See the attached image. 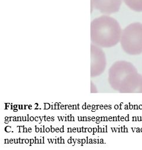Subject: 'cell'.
<instances>
[{
	"instance_id": "cell-1",
	"label": "cell",
	"mask_w": 142,
	"mask_h": 150,
	"mask_svg": "<svg viewBox=\"0 0 142 150\" xmlns=\"http://www.w3.org/2000/svg\"><path fill=\"white\" fill-rule=\"evenodd\" d=\"M111 87L121 93H142V75L131 62L119 61L109 69Z\"/></svg>"
},
{
	"instance_id": "cell-2",
	"label": "cell",
	"mask_w": 142,
	"mask_h": 150,
	"mask_svg": "<svg viewBox=\"0 0 142 150\" xmlns=\"http://www.w3.org/2000/svg\"><path fill=\"white\" fill-rule=\"evenodd\" d=\"M121 28L118 21L109 16H102L93 20L90 25L92 43L102 48H111L120 41Z\"/></svg>"
},
{
	"instance_id": "cell-3",
	"label": "cell",
	"mask_w": 142,
	"mask_h": 150,
	"mask_svg": "<svg viewBox=\"0 0 142 150\" xmlns=\"http://www.w3.org/2000/svg\"><path fill=\"white\" fill-rule=\"evenodd\" d=\"M120 42L126 54L132 55L142 54V24L136 22L127 25L122 30Z\"/></svg>"
},
{
	"instance_id": "cell-4",
	"label": "cell",
	"mask_w": 142,
	"mask_h": 150,
	"mask_svg": "<svg viewBox=\"0 0 142 150\" xmlns=\"http://www.w3.org/2000/svg\"><path fill=\"white\" fill-rule=\"evenodd\" d=\"M106 59L103 51L93 44L91 45V68L92 77L101 75L106 69Z\"/></svg>"
},
{
	"instance_id": "cell-5",
	"label": "cell",
	"mask_w": 142,
	"mask_h": 150,
	"mask_svg": "<svg viewBox=\"0 0 142 150\" xmlns=\"http://www.w3.org/2000/svg\"><path fill=\"white\" fill-rule=\"evenodd\" d=\"M122 0H91V6L102 14L109 15L118 12Z\"/></svg>"
},
{
	"instance_id": "cell-6",
	"label": "cell",
	"mask_w": 142,
	"mask_h": 150,
	"mask_svg": "<svg viewBox=\"0 0 142 150\" xmlns=\"http://www.w3.org/2000/svg\"><path fill=\"white\" fill-rule=\"evenodd\" d=\"M125 4L131 10L142 12V0H123Z\"/></svg>"
}]
</instances>
